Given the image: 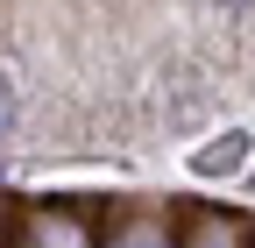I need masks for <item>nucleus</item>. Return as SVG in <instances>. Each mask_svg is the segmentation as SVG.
<instances>
[{
    "mask_svg": "<svg viewBox=\"0 0 255 248\" xmlns=\"http://www.w3.org/2000/svg\"><path fill=\"white\" fill-rule=\"evenodd\" d=\"M0 248H100V220H92L85 206H64V199L14 206Z\"/></svg>",
    "mask_w": 255,
    "mask_h": 248,
    "instance_id": "f257e3e1",
    "label": "nucleus"
},
{
    "mask_svg": "<svg viewBox=\"0 0 255 248\" xmlns=\"http://www.w3.org/2000/svg\"><path fill=\"white\" fill-rule=\"evenodd\" d=\"M177 248H255V220L248 213H220V206H199L177 220Z\"/></svg>",
    "mask_w": 255,
    "mask_h": 248,
    "instance_id": "f03ea898",
    "label": "nucleus"
},
{
    "mask_svg": "<svg viewBox=\"0 0 255 248\" xmlns=\"http://www.w3.org/2000/svg\"><path fill=\"white\" fill-rule=\"evenodd\" d=\"M100 248H177V220L156 206H121L100 234Z\"/></svg>",
    "mask_w": 255,
    "mask_h": 248,
    "instance_id": "7ed1b4c3",
    "label": "nucleus"
},
{
    "mask_svg": "<svg viewBox=\"0 0 255 248\" xmlns=\"http://www.w3.org/2000/svg\"><path fill=\"white\" fill-rule=\"evenodd\" d=\"M241 163H248V135H241V128H227L220 142H206L199 156H191V170H199V177H234Z\"/></svg>",
    "mask_w": 255,
    "mask_h": 248,
    "instance_id": "20e7f679",
    "label": "nucleus"
},
{
    "mask_svg": "<svg viewBox=\"0 0 255 248\" xmlns=\"http://www.w3.org/2000/svg\"><path fill=\"white\" fill-rule=\"evenodd\" d=\"M14 128V92H7V78H0V135Z\"/></svg>",
    "mask_w": 255,
    "mask_h": 248,
    "instance_id": "39448f33",
    "label": "nucleus"
},
{
    "mask_svg": "<svg viewBox=\"0 0 255 248\" xmlns=\"http://www.w3.org/2000/svg\"><path fill=\"white\" fill-rule=\"evenodd\" d=\"M227 7H255V0H227Z\"/></svg>",
    "mask_w": 255,
    "mask_h": 248,
    "instance_id": "423d86ee",
    "label": "nucleus"
},
{
    "mask_svg": "<svg viewBox=\"0 0 255 248\" xmlns=\"http://www.w3.org/2000/svg\"><path fill=\"white\" fill-rule=\"evenodd\" d=\"M0 241H7V227H0Z\"/></svg>",
    "mask_w": 255,
    "mask_h": 248,
    "instance_id": "0eeeda50",
    "label": "nucleus"
},
{
    "mask_svg": "<svg viewBox=\"0 0 255 248\" xmlns=\"http://www.w3.org/2000/svg\"><path fill=\"white\" fill-rule=\"evenodd\" d=\"M248 184H255V170H248Z\"/></svg>",
    "mask_w": 255,
    "mask_h": 248,
    "instance_id": "6e6552de",
    "label": "nucleus"
}]
</instances>
